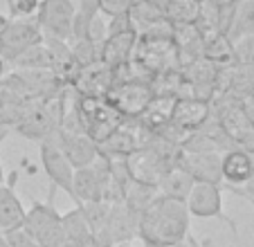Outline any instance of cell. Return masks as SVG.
<instances>
[{
    "label": "cell",
    "instance_id": "9c48e42d",
    "mask_svg": "<svg viewBox=\"0 0 254 247\" xmlns=\"http://www.w3.org/2000/svg\"><path fill=\"white\" fill-rule=\"evenodd\" d=\"M74 2L72 0H41L39 11L34 14L43 36L67 41L72 38V23H74Z\"/></svg>",
    "mask_w": 254,
    "mask_h": 247
},
{
    "label": "cell",
    "instance_id": "d590c367",
    "mask_svg": "<svg viewBox=\"0 0 254 247\" xmlns=\"http://www.w3.org/2000/svg\"><path fill=\"white\" fill-rule=\"evenodd\" d=\"M241 110H243V115L248 117L250 126L254 128V95L245 97V99H241Z\"/></svg>",
    "mask_w": 254,
    "mask_h": 247
},
{
    "label": "cell",
    "instance_id": "f6af8a7d",
    "mask_svg": "<svg viewBox=\"0 0 254 247\" xmlns=\"http://www.w3.org/2000/svg\"><path fill=\"white\" fill-rule=\"evenodd\" d=\"M252 164H254V153H252ZM252 185H254V176H252Z\"/></svg>",
    "mask_w": 254,
    "mask_h": 247
},
{
    "label": "cell",
    "instance_id": "ffe728a7",
    "mask_svg": "<svg viewBox=\"0 0 254 247\" xmlns=\"http://www.w3.org/2000/svg\"><path fill=\"white\" fill-rule=\"evenodd\" d=\"M202 36V59L218 67H232L234 65V43L227 34L218 29H200Z\"/></svg>",
    "mask_w": 254,
    "mask_h": 247
},
{
    "label": "cell",
    "instance_id": "7dc6e473",
    "mask_svg": "<svg viewBox=\"0 0 254 247\" xmlns=\"http://www.w3.org/2000/svg\"><path fill=\"white\" fill-rule=\"evenodd\" d=\"M202 2H205V0H202Z\"/></svg>",
    "mask_w": 254,
    "mask_h": 247
},
{
    "label": "cell",
    "instance_id": "5b68a950",
    "mask_svg": "<svg viewBox=\"0 0 254 247\" xmlns=\"http://www.w3.org/2000/svg\"><path fill=\"white\" fill-rule=\"evenodd\" d=\"M77 106L83 122V130L95 144H101L104 139H108L124 124V117L106 99L77 95Z\"/></svg>",
    "mask_w": 254,
    "mask_h": 247
},
{
    "label": "cell",
    "instance_id": "4dcf8cb0",
    "mask_svg": "<svg viewBox=\"0 0 254 247\" xmlns=\"http://www.w3.org/2000/svg\"><path fill=\"white\" fill-rule=\"evenodd\" d=\"M234 65L254 67V36H245L234 43Z\"/></svg>",
    "mask_w": 254,
    "mask_h": 247
},
{
    "label": "cell",
    "instance_id": "d4e9b609",
    "mask_svg": "<svg viewBox=\"0 0 254 247\" xmlns=\"http://www.w3.org/2000/svg\"><path fill=\"white\" fill-rule=\"evenodd\" d=\"M202 16V0H169L164 18L171 25H198Z\"/></svg>",
    "mask_w": 254,
    "mask_h": 247
},
{
    "label": "cell",
    "instance_id": "7a4b0ae2",
    "mask_svg": "<svg viewBox=\"0 0 254 247\" xmlns=\"http://www.w3.org/2000/svg\"><path fill=\"white\" fill-rule=\"evenodd\" d=\"M180 151L183 148L176 146V144L151 135L146 146L139 148L130 157H126V167H128L130 178L135 182H142V185L158 186V182L162 180L164 173L178 164Z\"/></svg>",
    "mask_w": 254,
    "mask_h": 247
},
{
    "label": "cell",
    "instance_id": "4316f807",
    "mask_svg": "<svg viewBox=\"0 0 254 247\" xmlns=\"http://www.w3.org/2000/svg\"><path fill=\"white\" fill-rule=\"evenodd\" d=\"M9 70H50V59L45 45H34L27 48L9 63Z\"/></svg>",
    "mask_w": 254,
    "mask_h": 247
},
{
    "label": "cell",
    "instance_id": "836d02e7",
    "mask_svg": "<svg viewBox=\"0 0 254 247\" xmlns=\"http://www.w3.org/2000/svg\"><path fill=\"white\" fill-rule=\"evenodd\" d=\"M41 0H11L9 9H11V18H32L39 11Z\"/></svg>",
    "mask_w": 254,
    "mask_h": 247
},
{
    "label": "cell",
    "instance_id": "30bf717a",
    "mask_svg": "<svg viewBox=\"0 0 254 247\" xmlns=\"http://www.w3.org/2000/svg\"><path fill=\"white\" fill-rule=\"evenodd\" d=\"M39 160H41V167H43L45 176L50 180V186L65 191L67 198L74 202V191H72L74 169L67 162V157L61 153V148L54 144V139H45V142L39 144Z\"/></svg>",
    "mask_w": 254,
    "mask_h": 247
},
{
    "label": "cell",
    "instance_id": "b9f144b4",
    "mask_svg": "<svg viewBox=\"0 0 254 247\" xmlns=\"http://www.w3.org/2000/svg\"><path fill=\"white\" fill-rule=\"evenodd\" d=\"M5 185V171H2V162H0V186Z\"/></svg>",
    "mask_w": 254,
    "mask_h": 247
},
{
    "label": "cell",
    "instance_id": "7c38bea8",
    "mask_svg": "<svg viewBox=\"0 0 254 247\" xmlns=\"http://www.w3.org/2000/svg\"><path fill=\"white\" fill-rule=\"evenodd\" d=\"M137 238V220L128 214L122 202H113L111 211H108V220L97 241L104 247L111 245H130V241Z\"/></svg>",
    "mask_w": 254,
    "mask_h": 247
},
{
    "label": "cell",
    "instance_id": "ac0fdd59",
    "mask_svg": "<svg viewBox=\"0 0 254 247\" xmlns=\"http://www.w3.org/2000/svg\"><path fill=\"white\" fill-rule=\"evenodd\" d=\"M221 176H223V186H243L248 182H252L254 176L252 153L243 151V148H232V151L223 153Z\"/></svg>",
    "mask_w": 254,
    "mask_h": 247
},
{
    "label": "cell",
    "instance_id": "f546056e",
    "mask_svg": "<svg viewBox=\"0 0 254 247\" xmlns=\"http://www.w3.org/2000/svg\"><path fill=\"white\" fill-rule=\"evenodd\" d=\"M70 48H72V57H74L79 67H90V65L101 63V45L92 43L88 38H83V41H72Z\"/></svg>",
    "mask_w": 254,
    "mask_h": 247
},
{
    "label": "cell",
    "instance_id": "f35d334b",
    "mask_svg": "<svg viewBox=\"0 0 254 247\" xmlns=\"http://www.w3.org/2000/svg\"><path fill=\"white\" fill-rule=\"evenodd\" d=\"M9 18H11V16H5V14H2V11H0V32H2V29L7 27V23H9Z\"/></svg>",
    "mask_w": 254,
    "mask_h": 247
},
{
    "label": "cell",
    "instance_id": "7bdbcfd3",
    "mask_svg": "<svg viewBox=\"0 0 254 247\" xmlns=\"http://www.w3.org/2000/svg\"><path fill=\"white\" fill-rule=\"evenodd\" d=\"M0 247H9V243L5 241V236H2V234H0Z\"/></svg>",
    "mask_w": 254,
    "mask_h": 247
},
{
    "label": "cell",
    "instance_id": "d6986e66",
    "mask_svg": "<svg viewBox=\"0 0 254 247\" xmlns=\"http://www.w3.org/2000/svg\"><path fill=\"white\" fill-rule=\"evenodd\" d=\"M16 178H18L16 171H11L9 182H5V185L0 186V234H5L16 227H23L25 214H27V209L23 207L20 198L14 191Z\"/></svg>",
    "mask_w": 254,
    "mask_h": 247
},
{
    "label": "cell",
    "instance_id": "1f68e13d",
    "mask_svg": "<svg viewBox=\"0 0 254 247\" xmlns=\"http://www.w3.org/2000/svg\"><path fill=\"white\" fill-rule=\"evenodd\" d=\"M135 0H99V11L106 20L117 18V16H126Z\"/></svg>",
    "mask_w": 254,
    "mask_h": 247
},
{
    "label": "cell",
    "instance_id": "bcb514c9",
    "mask_svg": "<svg viewBox=\"0 0 254 247\" xmlns=\"http://www.w3.org/2000/svg\"><path fill=\"white\" fill-rule=\"evenodd\" d=\"M111 247H130V245H111Z\"/></svg>",
    "mask_w": 254,
    "mask_h": 247
},
{
    "label": "cell",
    "instance_id": "3957f363",
    "mask_svg": "<svg viewBox=\"0 0 254 247\" xmlns=\"http://www.w3.org/2000/svg\"><path fill=\"white\" fill-rule=\"evenodd\" d=\"M133 63L153 79L164 72L180 70V54L173 43V34H142L137 36Z\"/></svg>",
    "mask_w": 254,
    "mask_h": 247
},
{
    "label": "cell",
    "instance_id": "603a6c76",
    "mask_svg": "<svg viewBox=\"0 0 254 247\" xmlns=\"http://www.w3.org/2000/svg\"><path fill=\"white\" fill-rule=\"evenodd\" d=\"M225 34L232 43H236L245 36H254V0H241L234 7L230 27H227Z\"/></svg>",
    "mask_w": 254,
    "mask_h": 247
},
{
    "label": "cell",
    "instance_id": "e575fe53",
    "mask_svg": "<svg viewBox=\"0 0 254 247\" xmlns=\"http://www.w3.org/2000/svg\"><path fill=\"white\" fill-rule=\"evenodd\" d=\"M209 7H214L218 14H230V11H234V7L239 5L241 0H205Z\"/></svg>",
    "mask_w": 254,
    "mask_h": 247
},
{
    "label": "cell",
    "instance_id": "c3c4849f",
    "mask_svg": "<svg viewBox=\"0 0 254 247\" xmlns=\"http://www.w3.org/2000/svg\"><path fill=\"white\" fill-rule=\"evenodd\" d=\"M72 2H74V0H72Z\"/></svg>",
    "mask_w": 254,
    "mask_h": 247
},
{
    "label": "cell",
    "instance_id": "8fae6325",
    "mask_svg": "<svg viewBox=\"0 0 254 247\" xmlns=\"http://www.w3.org/2000/svg\"><path fill=\"white\" fill-rule=\"evenodd\" d=\"M185 204H187L189 216H196V218H218L230 225L232 232L236 234V225L232 223V218H227L223 214V186L221 185L196 182Z\"/></svg>",
    "mask_w": 254,
    "mask_h": 247
},
{
    "label": "cell",
    "instance_id": "5bb4252c",
    "mask_svg": "<svg viewBox=\"0 0 254 247\" xmlns=\"http://www.w3.org/2000/svg\"><path fill=\"white\" fill-rule=\"evenodd\" d=\"M54 144L61 148V153L67 157V162L72 164V169H86L90 164H95L99 157V148L97 144L88 137L86 133L79 135H65V133H54Z\"/></svg>",
    "mask_w": 254,
    "mask_h": 247
},
{
    "label": "cell",
    "instance_id": "60d3db41",
    "mask_svg": "<svg viewBox=\"0 0 254 247\" xmlns=\"http://www.w3.org/2000/svg\"><path fill=\"white\" fill-rule=\"evenodd\" d=\"M149 2H153V5H158V7H162L164 9V5H167L169 0H149Z\"/></svg>",
    "mask_w": 254,
    "mask_h": 247
},
{
    "label": "cell",
    "instance_id": "4fadbf2b",
    "mask_svg": "<svg viewBox=\"0 0 254 247\" xmlns=\"http://www.w3.org/2000/svg\"><path fill=\"white\" fill-rule=\"evenodd\" d=\"M209 119H211L209 101L196 99V97H180V99H176V104H173L171 124L187 135L200 130Z\"/></svg>",
    "mask_w": 254,
    "mask_h": 247
},
{
    "label": "cell",
    "instance_id": "52a82bcc",
    "mask_svg": "<svg viewBox=\"0 0 254 247\" xmlns=\"http://www.w3.org/2000/svg\"><path fill=\"white\" fill-rule=\"evenodd\" d=\"M108 189H111V162L106 157H97L95 164L74 171V178H72L74 207L97 202V200L108 202Z\"/></svg>",
    "mask_w": 254,
    "mask_h": 247
},
{
    "label": "cell",
    "instance_id": "7402d4cb",
    "mask_svg": "<svg viewBox=\"0 0 254 247\" xmlns=\"http://www.w3.org/2000/svg\"><path fill=\"white\" fill-rule=\"evenodd\" d=\"M126 18H128V25L130 29H133L135 34H144L149 32V29L158 27L160 23H164V9L158 5H153V2H149V0H135L133 5H130L128 14H126Z\"/></svg>",
    "mask_w": 254,
    "mask_h": 247
},
{
    "label": "cell",
    "instance_id": "2e32d148",
    "mask_svg": "<svg viewBox=\"0 0 254 247\" xmlns=\"http://www.w3.org/2000/svg\"><path fill=\"white\" fill-rule=\"evenodd\" d=\"M178 167H183L196 182H211L223 186L221 153H187L180 151Z\"/></svg>",
    "mask_w": 254,
    "mask_h": 247
},
{
    "label": "cell",
    "instance_id": "ee69618b",
    "mask_svg": "<svg viewBox=\"0 0 254 247\" xmlns=\"http://www.w3.org/2000/svg\"><path fill=\"white\" fill-rule=\"evenodd\" d=\"M167 247H187L185 243H176V245H167Z\"/></svg>",
    "mask_w": 254,
    "mask_h": 247
},
{
    "label": "cell",
    "instance_id": "83f0119b",
    "mask_svg": "<svg viewBox=\"0 0 254 247\" xmlns=\"http://www.w3.org/2000/svg\"><path fill=\"white\" fill-rule=\"evenodd\" d=\"M88 220V227H90L92 236L99 238L101 232L106 227V220H108V211H111V202L106 200H97V202H88V204H79Z\"/></svg>",
    "mask_w": 254,
    "mask_h": 247
},
{
    "label": "cell",
    "instance_id": "f1b7e54d",
    "mask_svg": "<svg viewBox=\"0 0 254 247\" xmlns=\"http://www.w3.org/2000/svg\"><path fill=\"white\" fill-rule=\"evenodd\" d=\"M23 108H25V101H20L11 92H7L5 88H0V124L2 126L14 128L18 124L20 115H23Z\"/></svg>",
    "mask_w": 254,
    "mask_h": 247
},
{
    "label": "cell",
    "instance_id": "8992f818",
    "mask_svg": "<svg viewBox=\"0 0 254 247\" xmlns=\"http://www.w3.org/2000/svg\"><path fill=\"white\" fill-rule=\"evenodd\" d=\"M153 88L151 79H128V81H115L104 97L124 119H139L144 110L153 101Z\"/></svg>",
    "mask_w": 254,
    "mask_h": 247
},
{
    "label": "cell",
    "instance_id": "277c9868",
    "mask_svg": "<svg viewBox=\"0 0 254 247\" xmlns=\"http://www.w3.org/2000/svg\"><path fill=\"white\" fill-rule=\"evenodd\" d=\"M23 229L29 232L39 247H63L67 245L65 229L61 223V214L52 204V198L48 202H39L32 200V209H27L23 220Z\"/></svg>",
    "mask_w": 254,
    "mask_h": 247
},
{
    "label": "cell",
    "instance_id": "484cf974",
    "mask_svg": "<svg viewBox=\"0 0 254 247\" xmlns=\"http://www.w3.org/2000/svg\"><path fill=\"white\" fill-rule=\"evenodd\" d=\"M61 223H63V229H65L67 243H83L88 238H92V232L88 227V220L83 216L81 207H74L67 214H61Z\"/></svg>",
    "mask_w": 254,
    "mask_h": 247
},
{
    "label": "cell",
    "instance_id": "ba28073f",
    "mask_svg": "<svg viewBox=\"0 0 254 247\" xmlns=\"http://www.w3.org/2000/svg\"><path fill=\"white\" fill-rule=\"evenodd\" d=\"M149 139H151V133L139 124V119H124V124L120 128L108 139L97 144V148H99V157H106V160H126L133 153H137L139 148L146 146Z\"/></svg>",
    "mask_w": 254,
    "mask_h": 247
},
{
    "label": "cell",
    "instance_id": "e0dca14e",
    "mask_svg": "<svg viewBox=\"0 0 254 247\" xmlns=\"http://www.w3.org/2000/svg\"><path fill=\"white\" fill-rule=\"evenodd\" d=\"M135 43H137V34L133 29L108 34L106 41L101 43V65H106L108 70H117V67L130 63L133 61Z\"/></svg>",
    "mask_w": 254,
    "mask_h": 247
},
{
    "label": "cell",
    "instance_id": "9a60e30c",
    "mask_svg": "<svg viewBox=\"0 0 254 247\" xmlns=\"http://www.w3.org/2000/svg\"><path fill=\"white\" fill-rule=\"evenodd\" d=\"M113 83H115L113 70H108L106 65L97 63V65H90V67H79V72H77V76L72 79L70 88H72V92L79 97L104 99Z\"/></svg>",
    "mask_w": 254,
    "mask_h": 247
},
{
    "label": "cell",
    "instance_id": "74e56055",
    "mask_svg": "<svg viewBox=\"0 0 254 247\" xmlns=\"http://www.w3.org/2000/svg\"><path fill=\"white\" fill-rule=\"evenodd\" d=\"M9 133H11V128H7V126H2V124H0V144L5 142L7 135H9Z\"/></svg>",
    "mask_w": 254,
    "mask_h": 247
},
{
    "label": "cell",
    "instance_id": "44dd1931",
    "mask_svg": "<svg viewBox=\"0 0 254 247\" xmlns=\"http://www.w3.org/2000/svg\"><path fill=\"white\" fill-rule=\"evenodd\" d=\"M193 185H196V180H193L191 176H189L187 171H185L183 167H171L167 173L162 176V180L158 182V195H164V198H173V200H183V202H187L189 193H191Z\"/></svg>",
    "mask_w": 254,
    "mask_h": 247
},
{
    "label": "cell",
    "instance_id": "d6a6232c",
    "mask_svg": "<svg viewBox=\"0 0 254 247\" xmlns=\"http://www.w3.org/2000/svg\"><path fill=\"white\" fill-rule=\"evenodd\" d=\"M2 236H5V241L9 243V247H39L36 238H34L29 232H25L23 227L9 229V232H5Z\"/></svg>",
    "mask_w": 254,
    "mask_h": 247
},
{
    "label": "cell",
    "instance_id": "cb8c5ba5",
    "mask_svg": "<svg viewBox=\"0 0 254 247\" xmlns=\"http://www.w3.org/2000/svg\"><path fill=\"white\" fill-rule=\"evenodd\" d=\"M173 104H176V99H171V97H153L149 108L144 110V115L139 117V124H142L151 135H155L160 128H164V126L171 122Z\"/></svg>",
    "mask_w": 254,
    "mask_h": 247
},
{
    "label": "cell",
    "instance_id": "8d00e7d4",
    "mask_svg": "<svg viewBox=\"0 0 254 247\" xmlns=\"http://www.w3.org/2000/svg\"><path fill=\"white\" fill-rule=\"evenodd\" d=\"M185 243H187V247H205V245H202L200 241H198L196 236H191V234H189V236L185 238Z\"/></svg>",
    "mask_w": 254,
    "mask_h": 247
},
{
    "label": "cell",
    "instance_id": "ab89813d",
    "mask_svg": "<svg viewBox=\"0 0 254 247\" xmlns=\"http://www.w3.org/2000/svg\"><path fill=\"white\" fill-rule=\"evenodd\" d=\"M7 72H9V67H7V63L2 61V57H0V79H2V76H5Z\"/></svg>",
    "mask_w": 254,
    "mask_h": 247
},
{
    "label": "cell",
    "instance_id": "6da1fadb",
    "mask_svg": "<svg viewBox=\"0 0 254 247\" xmlns=\"http://www.w3.org/2000/svg\"><path fill=\"white\" fill-rule=\"evenodd\" d=\"M191 227V216L183 200L155 195L137 223V238L144 247H167L185 243Z\"/></svg>",
    "mask_w": 254,
    "mask_h": 247
}]
</instances>
